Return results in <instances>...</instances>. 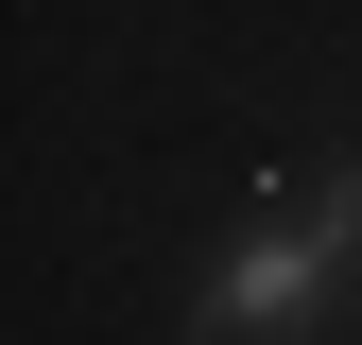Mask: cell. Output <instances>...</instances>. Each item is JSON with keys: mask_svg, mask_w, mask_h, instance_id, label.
<instances>
[{"mask_svg": "<svg viewBox=\"0 0 362 345\" xmlns=\"http://www.w3.org/2000/svg\"><path fill=\"white\" fill-rule=\"evenodd\" d=\"M345 259H362V172H328L310 207H259V225L207 259L190 345H293L310 311H328V276H345Z\"/></svg>", "mask_w": 362, "mask_h": 345, "instance_id": "1", "label": "cell"}]
</instances>
